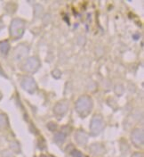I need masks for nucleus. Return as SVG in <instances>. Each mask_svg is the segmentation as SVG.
<instances>
[{
    "mask_svg": "<svg viewBox=\"0 0 144 157\" xmlns=\"http://www.w3.org/2000/svg\"><path fill=\"white\" fill-rule=\"evenodd\" d=\"M132 141L136 146H142L144 142V137H143V130L140 129H136L133 130L132 133Z\"/></svg>",
    "mask_w": 144,
    "mask_h": 157,
    "instance_id": "nucleus-6",
    "label": "nucleus"
},
{
    "mask_svg": "<svg viewBox=\"0 0 144 157\" xmlns=\"http://www.w3.org/2000/svg\"><path fill=\"white\" fill-rule=\"evenodd\" d=\"M54 141L57 143V144H62L64 141H65V139H66V135L63 133V132H58V133H56L54 135Z\"/></svg>",
    "mask_w": 144,
    "mask_h": 157,
    "instance_id": "nucleus-11",
    "label": "nucleus"
},
{
    "mask_svg": "<svg viewBox=\"0 0 144 157\" xmlns=\"http://www.w3.org/2000/svg\"><path fill=\"white\" fill-rule=\"evenodd\" d=\"M24 29H25L24 22L21 19H14L12 22L11 28H10V32H11L12 37H13L14 38H21L24 33Z\"/></svg>",
    "mask_w": 144,
    "mask_h": 157,
    "instance_id": "nucleus-2",
    "label": "nucleus"
},
{
    "mask_svg": "<svg viewBox=\"0 0 144 157\" xmlns=\"http://www.w3.org/2000/svg\"><path fill=\"white\" fill-rule=\"evenodd\" d=\"M91 150H92V153L93 154H97V155L102 154L104 153V148H103V146H101V145H99V144L93 145L91 146Z\"/></svg>",
    "mask_w": 144,
    "mask_h": 157,
    "instance_id": "nucleus-10",
    "label": "nucleus"
},
{
    "mask_svg": "<svg viewBox=\"0 0 144 157\" xmlns=\"http://www.w3.org/2000/svg\"><path fill=\"white\" fill-rule=\"evenodd\" d=\"M104 128V121L101 115H94L90 124V132L92 136L99 135Z\"/></svg>",
    "mask_w": 144,
    "mask_h": 157,
    "instance_id": "nucleus-3",
    "label": "nucleus"
},
{
    "mask_svg": "<svg viewBox=\"0 0 144 157\" xmlns=\"http://www.w3.org/2000/svg\"><path fill=\"white\" fill-rule=\"evenodd\" d=\"M93 108V101L92 98L88 96H83L78 98L76 104L77 112L83 117L87 116L92 111Z\"/></svg>",
    "mask_w": 144,
    "mask_h": 157,
    "instance_id": "nucleus-1",
    "label": "nucleus"
},
{
    "mask_svg": "<svg viewBox=\"0 0 144 157\" xmlns=\"http://www.w3.org/2000/svg\"><path fill=\"white\" fill-rule=\"evenodd\" d=\"M132 157H143V154H139V153H137V154H133V156H132Z\"/></svg>",
    "mask_w": 144,
    "mask_h": 157,
    "instance_id": "nucleus-16",
    "label": "nucleus"
},
{
    "mask_svg": "<svg viewBox=\"0 0 144 157\" xmlns=\"http://www.w3.org/2000/svg\"><path fill=\"white\" fill-rule=\"evenodd\" d=\"M29 54V47L25 45H21L19 46L15 50V59L17 61L22 60L24 57H26Z\"/></svg>",
    "mask_w": 144,
    "mask_h": 157,
    "instance_id": "nucleus-7",
    "label": "nucleus"
},
{
    "mask_svg": "<svg viewBox=\"0 0 144 157\" xmlns=\"http://www.w3.org/2000/svg\"><path fill=\"white\" fill-rule=\"evenodd\" d=\"M71 155H72V157H83L82 153L77 151V150H74L73 152L71 153Z\"/></svg>",
    "mask_w": 144,
    "mask_h": 157,
    "instance_id": "nucleus-13",
    "label": "nucleus"
},
{
    "mask_svg": "<svg viewBox=\"0 0 144 157\" xmlns=\"http://www.w3.org/2000/svg\"><path fill=\"white\" fill-rule=\"evenodd\" d=\"M9 48H10V46L7 41H3V42L0 43V50H1L3 54H7Z\"/></svg>",
    "mask_w": 144,
    "mask_h": 157,
    "instance_id": "nucleus-12",
    "label": "nucleus"
},
{
    "mask_svg": "<svg viewBox=\"0 0 144 157\" xmlns=\"http://www.w3.org/2000/svg\"><path fill=\"white\" fill-rule=\"evenodd\" d=\"M48 128L50 129V130H54L56 129V125H54L53 123H49V124H48Z\"/></svg>",
    "mask_w": 144,
    "mask_h": 157,
    "instance_id": "nucleus-15",
    "label": "nucleus"
},
{
    "mask_svg": "<svg viewBox=\"0 0 144 157\" xmlns=\"http://www.w3.org/2000/svg\"><path fill=\"white\" fill-rule=\"evenodd\" d=\"M40 67V61L37 57H30L24 63L23 69L29 72H36Z\"/></svg>",
    "mask_w": 144,
    "mask_h": 157,
    "instance_id": "nucleus-4",
    "label": "nucleus"
},
{
    "mask_svg": "<svg viewBox=\"0 0 144 157\" xmlns=\"http://www.w3.org/2000/svg\"><path fill=\"white\" fill-rule=\"evenodd\" d=\"M41 157H46V156H45V155H42Z\"/></svg>",
    "mask_w": 144,
    "mask_h": 157,
    "instance_id": "nucleus-17",
    "label": "nucleus"
},
{
    "mask_svg": "<svg viewBox=\"0 0 144 157\" xmlns=\"http://www.w3.org/2000/svg\"><path fill=\"white\" fill-rule=\"evenodd\" d=\"M67 109H68V105L66 103H59L55 105L53 111L57 115H62L66 113Z\"/></svg>",
    "mask_w": 144,
    "mask_h": 157,
    "instance_id": "nucleus-9",
    "label": "nucleus"
},
{
    "mask_svg": "<svg viewBox=\"0 0 144 157\" xmlns=\"http://www.w3.org/2000/svg\"><path fill=\"white\" fill-rule=\"evenodd\" d=\"M87 139H88L87 135L84 131L79 130L75 134V140L79 145H85L87 142Z\"/></svg>",
    "mask_w": 144,
    "mask_h": 157,
    "instance_id": "nucleus-8",
    "label": "nucleus"
},
{
    "mask_svg": "<svg viewBox=\"0 0 144 157\" xmlns=\"http://www.w3.org/2000/svg\"><path fill=\"white\" fill-rule=\"evenodd\" d=\"M53 75L54 78L59 79V78L61 77V73L60 72L59 70H55V71H53Z\"/></svg>",
    "mask_w": 144,
    "mask_h": 157,
    "instance_id": "nucleus-14",
    "label": "nucleus"
},
{
    "mask_svg": "<svg viewBox=\"0 0 144 157\" xmlns=\"http://www.w3.org/2000/svg\"><path fill=\"white\" fill-rule=\"evenodd\" d=\"M21 87L27 92L33 94L37 90V84L31 77H25L21 81Z\"/></svg>",
    "mask_w": 144,
    "mask_h": 157,
    "instance_id": "nucleus-5",
    "label": "nucleus"
}]
</instances>
